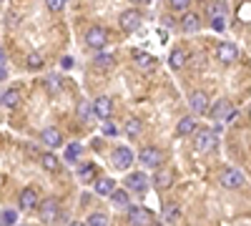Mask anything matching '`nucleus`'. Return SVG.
<instances>
[{
    "label": "nucleus",
    "instance_id": "nucleus-4",
    "mask_svg": "<svg viewBox=\"0 0 251 226\" xmlns=\"http://www.w3.org/2000/svg\"><path fill=\"white\" fill-rule=\"evenodd\" d=\"M128 224H131V226H151V224H153V214H151V209L128 206Z\"/></svg>",
    "mask_w": 251,
    "mask_h": 226
},
{
    "label": "nucleus",
    "instance_id": "nucleus-16",
    "mask_svg": "<svg viewBox=\"0 0 251 226\" xmlns=\"http://www.w3.org/2000/svg\"><path fill=\"white\" fill-rule=\"evenodd\" d=\"M40 141H43L48 149H58L60 143H63V136H60V131H58V128H53V126H50V128H43V133H40Z\"/></svg>",
    "mask_w": 251,
    "mask_h": 226
},
{
    "label": "nucleus",
    "instance_id": "nucleus-40",
    "mask_svg": "<svg viewBox=\"0 0 251 226\" xmlns=\"http://www.w3.org/2000/svg\"><path fill=\"white\" fill-rule=\"evenodd\" d=\"M68 226H88V224H86V221H71Z\"/></svg>",
    "mask_w": 251,
    "mask_h": 226
},
{
    "label": "nucleus",
    "instance_id": "nucleus-41",
    "mask_svg": "<svg viewBox=\"0 0 251 226\" xmlns=\"http://www.w3.org/2000/svg\"><path fill=\"white\" fill-rule=\"evenodd\" d=\"M3 60H5V50H3V48H0V63H3Z\"/></svg>",
    "mask_w": 251,
    "mask_h": 226
},
{
    "label": "nucleus",
    "instance_id": "nucleus-25",
    "mask_svg": "<svg viewBox=\"0 0 251 226\" xmlns=\"http://www.w3.org/2000/svg\"><path fill=\"white\" fill-rule=\"evenodd\" d=\"M96 66H98V68H113V66H116V58H113L111 53L98 50V53H96Z\"/></svg>",
    "mask_w": 251,
    "mask_h": 226
},
{
    "label": "nucleus",
    "instance_id": "nucleus-42",
    "mask_svg": "<svg viewBox=\"0 0 251 226\" xmlns=\"http://www.w3.org/2000/svg\"><path fill=\"white\" fill-rule=\"evenodd\" d=\"M131 3H143V0H131Z\"/></svg>",
    "mask_w": 251,
    "mask_h": 226
},
{
    "label": "nucleus",
    "instance_id": "nucleus-32",
    "mask_svg": "<svg viewBox=\"0 0 251 226\" xmlns=\"http://www.w3.org/2000/svg\"><path fill=\"white\" fill-rule=\"evenodd\" d=\"M28 68H33V71L43 68V55H40V53H30L28 55Z\"/></svg>",
    "mask_w": 251,
    "mask_h": 226
},
{
    "label": "nucleus",
    "instance_id": "nucleus-12",
    "mask_svg": "<svg viewBox=\"0 0 251 226\" xmlns=\"http://www.w3.org/2000/svg\"><path fill=\"white\" fill-rule=\"evenodd\" d=\"M153 186H156L158 191L171 189V186H174V171H171V169H158L156 176H153Z\"/></svg>",
    "mask_w": 251,
    "mask_h": 226
},
{
    "label": "nucleus",
    "instance_id": "nucleus-20",
    "mask_svg": "<svg viewBox=\"0 0 251 226\" xmlns=\"http://www.w3.org/2000/svg\"><path fill=\"white\" fill-rule=\"evenodd\" d=\"M141 131H143L141 118H128V121H126V136H128V138H138Z\"/></svg>",
    "mask_w": 251,
    "mask_h": 226
},
{
    "label": "nucleus",
    "instance_id": "nucleus-44",
    "mask_svg": "<svg viewBox=\"0 0 251 226\" xmlns=\"http://www.w3.org/2000/svg\"><path fill=\"white\" fill-rule=\"evenodd\" d=\"M0 186H3V176H0Z\"/></svg>",
    "mask_w": 251,
    "mask_h": 226
},
{
    "label": "nucleus",
    "instance_id": "nucleus-37",
    "mask_svg": "<svg viewBox=\"0 0 251 226\" xmlns=\"http://www.w3.org/2000/svg\"><path fill=\"white\" fill-rule=\"evenodd\" d=\"M46 5H48L53 13H58V10L66 8V0H46Z\"/></svg>",
    "mask_w": 251,
    "mask_h": 226
},
{
    "label": "nucleus",
    "instance_id": "nucleus-30",
    "mask_svg": "<svg viewBox=\"0 0 251 226\" xmlns=\"http://www.w3.org/2000/svg\"><path fill=\"white\" fill-rule=\"evenodd\" d=\"M163 219L166 221H176L178 219V206H176V203H166V206H163Z\"/></svg>",
    "mask_w": 251,
    "mask_h": 226
},
{
    "label": "nucleus",
    "instance_id": "nucleus-14",
    "mask_svg": "<svg viewBox=\"0 0 251 226\" xmlns=\"http://www.w3.org/2000/svg\"><path fill=\"white\" fill-rule=\"evenodd\" d=\"M126 189H131L136 194H146V189H149V178H146L141 171L138 174H131L128 178H126Z\"/></svg>",
    "mask_w": 251,
    "mask_h": 226
},
{
    "label": "nucleus",
    "instance_id": "nucleus-27",
    "mask_svg": "<svg viewBox=\"0 0 251 226\" xmlns=\"http://www.w3.org/2000/svg\"><path fill=\"white\" fill-rule=\"evenodd\" d=\"M133 58H136V63H138V66H143L146 71H151V68L156 66V60H153V58H151L149 53H136Z\"/></svg>",
    "mask_w": 251,
    "mask_h": 226
},
{
    "label": "nucleus",
    "instance_id": "nucleus-5",
    "mask_svg": "<svg viewBox=\"0 0 251 226\" xmlns=\"http://www.w3.org/2000/svg\"><path fill=\"white\" fill-rule=\"evenodd\" d=\"M138 161L143 163V166H149V169H158L161 161H163V153H161V149H156V146H146V149H141Z\"/></svg>",
    "mask_w": 251,
    "mask_h": 226
},
{
    "label": "nucleus",
    "instance_id": "nucleus-18",
    "mask_svg": "<svg viewBox=\"0 0 251 226\" xmlns=\"http://www.w3.org/2000/svg\"><path fill=\"white\" fill-rule=\"evenodd\" d=\"M196 128H199V123H196V118H194V116L181 118V121H178V126H176L178 136H191V133H196Z\"/></svg>",
    "mask_w": 251,
    "mask_h": 226
},
{
    "label": "nucleus",
    "instance_id": "nucleus-17",
    "mask_svg": "<svg viewBox=\"0 0 251 226\" xmlns=\"http://www.w3.org/2000/svg\"><path fill=\"white\" fill-rule=\"evenodd\" d=\"M38 206V194L35 189H23L20 191V209L28 211V209H35Z\"/></svg>",
    "mask_w": 251,
    "mask_h": 226
},
{
    "label": "nucleus",
    "instance_id": "nucleus-26",
    "mask_svg": "<svg viewBox=\"0 0 251 226\" xmlns=\"http://www.w3.org/2000/svg\"><path fill=\"white\" fill-rule=\"evenodd\" d=\"M91 116H96V113H93V103H88V100H80V103H78V118H80V121H91Z\"/></svg>",
    "mask_w": 251,
    "mask_h": 226
},
{
    "label": "nucleus",
    "instance_id": "nucleus-28",
    "mask_svg": "<svg viewBox=\"0 0 251 226\" xmlns=\"http://www.w3.org/2000/svg\"><path fill=\"white\" fill-rule=\"evenodd\" d=\"M40 163H43L46 171H58V158L53 153H43V156H40Z\"/></svg>",
    "mask_w": 251,
    "mask_h": 226
},
{
    "label": "nucleus",
    "instance_id": "nucleus-6",
    "mask_svg": "<svg viewBox=\"0 0 251 226\" xmlns=\"http://www.w3.org/2000/svg\"><path fill=\"white\" fill-rule=\"evenodd\" d=\"M118 25L126 30V33H133L136 28H141V13L136 8H128V10H123L121 18H118Z\"/></svg>",
    "mask_w": 251,
    "mask_h": 226
},
{
    "label": "nucleus",
    "instance_id": "nucleus-15",
    "mask_svg": "<svg viewBox=\"0 0 251 226\" xmlns=\"http://www.w3.org/2000/svg\"><path fill=\"white\" fill-rule=\"evenodd\" d=\"M181 30H183V33H196V30H201V18H199L196 13H191V10H186V13L181 15Z\"/></svg>",
    "mask_w": 251,
    "mask_h": 226
},
{
    "label": "nucleus",
    "instance_id": "nucleus-13",
    "mask_svg": "<svg viewBox=\"0 0 251 226\" xmlns=\"http://www.w3.org/2000/svg\"><path fill=\"white\" fill-rule=\"evenodd\" d=\"M216 58L221 60V63H234V60L239 58V48L234 43H221L216 48Z\"/></svg>",
    "mask_w": 251,
    "mask_h": 226
},
{
    "label": "nucleus",
    "instance_id": "nucleus-8",
    "mask_svg": "<svg viewBox=\"0 0 251 226\" xmlns=\"http://www.w3.org/2000/svg\"><path fill=\"white\" fill-rule=\"evenodd\" d=\"M244 174L239 171V169H226L224 174H221V186L224 189H241L244 186Z\"/></svg>",
    "mask_w": 251,
    "mask_h": 226
},
{
    "label": "nucleus",
    "instance_id": "nucleus-24",
    "mask_svg": "<svg viewBox=\"0 0 251 226\" xmlns=\"http://www.w3.org/2000/svg\"><path fill=\"white\" fill-rule=\"evenodd\" d=\"M20 103V91L18 88H8L5 93H3V106L5 108H15Z\"/></svg>",
    "mask_w": 251,
    "mask_h": 226
},
{
    "label": "nucleus",
    "instance_id": "nucleus-11",
    "mask_svg": "<svg viewBox=\"0 0 251 226\" xmlns=\"http://www.w3.org/2000/svg\"><path fill=\"white\" fill-rule=\"evenodd\" d=\"M113 166L116 169H131V163H133V151L131 149H126V146H121V149H116L113 151Z\"/></svg>",
    "mask_w": 251,
    "mask_h": 226
},
{
    "label": "nucleus",
    "instance_id": "nucleus-33",
    "mask_svg": "<svg viewBox=\"0 0 251 226\" xmlns=\"http://www.w3.org/2000/svg\"><path fill=\"white\" fill-rule=\"evenodd\" d=\"M100 131H103V136H108V138H113V136H118V128L113 126L111 121H103V126H100Z\"/></svg>",
    "mask_w": 251,
    "mask_h": 226
},
{
    "label": "nucleus",
    "instance_id": "nucleus-7",
    "mask_svg": "<svg viewBox=\"0 0 251 226\" xmlns=\"http://www.w3.org/2000/svg\"><path fill=\"white\" fill-rule=\"evenodd\" d=\"M86 43H88L91 48H96V50L106 48V43H108V33H106V28H100V25L88 28V33H86Z\"/></svg>",
    "mask_w": 251,
    "mask_h": 226
},
{
    "label": "nucleus",
    "instance_id": "nucleus-3",
    "mask_svg": "<svg viewBox=\"0 0 251 226\" xmlns=\"http://www.w3.org/2000/svg\"><path fill=\"white\" fill-rule=\"evenodd\" d=\"M58 216H60V201H58L55 196H50V199H46V201H40V221L53 224Z\"/></svg>",
    "mask_w": 251,
    "mask_h": 226
},
{
    "label": "nucleus",
    "instance_id": "nucleus-35",
    "mask_svg": "<svg viewBox=\"0 0 251 226\" xmlns=\"http://www.w3.org/2000/svg\"><path fill=\"white\" fill-rule=\"evenodd\" d=\"M211 28L214 30H226V20H224V15H214V20H211Z\"/></svg>",
    "mask_w": 251,
    "mask_h": 226
},
{
    "label": "nucleus",
    "instance_id": "nucleus-1",
    "mask_svg": "<svg viewBox=\"0 0 251 226\" xmlns=\"http://www.w3.org/2000/svg\"><path fill=\"white\" fill-rule=\"evenodd\" d=\"M194 146H196L199 153L214 151V149L219 146V133H216L214 128H201V131H196V136H194Z\"/></svg>",
    "mask_w": 251,
    "mask_h": 226
},
{
    "label": "nucleus",
    "instance_id": "nucleus-29",
    "mask_svg": "<svg viewBox=\"0 0 251 226\" xmlns=\"http://www.w3.org/2000/svg\"><path fill=\"white\" fill-rule=\"evenodd\" d=\"M86 224H88V226H108V216H106V214H100V211H96V214L88 216Z\"/></svg>",
    "mask_w": 251,
    "mask_h": 226
},
{
    "label": "nucleus",
    "instance_id": "nucleus-31",
    "mask_svg": "<svg viewBox=\"0 0 251 226\" xmlns=\"http://www.w3.org/2000/svg\"><path fill=\"white\" fill-rule=\"evenodd\" d=\"M80 153H83V146H80V143H71L68 151H66V158H68V161H78Z\"/></svg>",
    "mask_w": 251,
    "mask_h": 226
},
{
    "label": "nucleus",
    "instance_id": "nucleus-46",
    "mask_svg": "<svg viewBox=\"0 0 251 226\" xmlns=\"http://www.w3.org/2000/svg\"><path fill=\"white\" fill-rule=\"evenodd\" d=\"M249 118H251V108H249Z\"/></svg>",
    "mask_w": 251,
    "mask_h": 226
},
{
    "label": "nucleus",
    "instance_id": "nucleus-36",
    "mask_svg": "<svg viewBox=\"0 0 251 226\" xmlns=\"http://www.w3.org/2000/svg\"><path fill=\"white\" fill-rule=\"evenodd\" d=\"M48 91L50 93H58L60 91V78L58 75H48Z\"/></svg>",
    "mask_w": 251,
    "mask_h": 226
},
{
    "label": "nucleus",
    "instance_id": "nucleus-45",
    "mask_svg": "<svg viewBox=\"0 0 251 226\" xmlns=\"http://www.w3.org/2000/svg\"><path fill=\"white\" fill-rule=\"evenodd\" d=\"M151 226H161V224H151Z\"/></svg>",
    "mask_w": 251,
    "mask_h": 226
},
{
    "label": "nucleus",
    "instance_id": "nucleus-9",
    "mask_svg": "<svg viewBox=\"0 0 251 226\" xmlns=\"http://www.w3.org/2000/svg\"><path fill=\"white\" fill-rule=\"evenodd\" d=\"M188 108H191L194 113H208V108H211V106H208V96L203 93V91H194L191 93V98H188Z\"/></svg>",
    "mask_w": 251,
    "mask_h": 226
},
{
    "label": "nucleus",
    "instance_id": "nucleus-34",
    "mask_svg": "<svg viewBox=\"0 0 251 226\" xmlns=\"http://www.w3.org/2000/svg\"><path fill=\"white\" fill-rule=\"evenodd\" d=\"M169 5L174 8V10H188V5H191V0H169Z\"/></svg>",
    "mask_w": 251,
    "mask_h": 226
},
{
    "label": "nucleus",
    "instance_id": "nucleus-2",
    "mask_svg": "<svg viewBox=\"0 0 251 226\" xmlns=\"http://www.w3.org/2000/svg\"><path fill=\"white\" fill-rule=\"evenodd\" d=\"M208 113H211V118L216 121V123H226L228 118H234V113H236V108L231 106V100H226V98H219L216 103L208 108Z\"/></svg>",
    "mask_w": 251,
    "mask_h": 226
},
{
    "label": "nucleus",
    "instance_id": "nucleus-19",
    "mask_svg": "<svg viewBox=\"0 0 251 226\" xmlns=\"http://www.w3.org/2000/svg\"><path fill=\"white\" fill-rule=\"evenodd\" d=\"M116 191V181L113 178H98L96 181V196H108Z\"/></svg>",
    "mask_w": 251,
    "mask_h": 226
},
{
    "label": "nucleus",
    "instance_id": "nucleus-39",
    "mask_svg": "<svg viewBox=\"0 0 251 226\" xmlns=\"http://www.w3.org/2000/svg\"><path fill=\"white\" fill-rule=\"evenodd\" d=\"M5 78H8V71H5L3 66H0V80H5Z\"/></svg>",
    "mask_w": 251,
    "mask_h": 226
},
{
    "label": "nucleus",
    "instance_id": "nucleus-21",
    "mask_svg": "<svg viewBox=\"0 0 251 226\" xmlns=\"http://www.w3.org/2000/svg\"><path fill=\"white\" fill-rule=\"evenodd\" d=\"M78 178H80V183H91L96 178V163H83L78 169Z\"/></svg>",
    "mask_w": 251,
    "mask_h": 226
},
{
    "label": "nucleus",
    "instance_id": "nucleus-38",
    "mask_svg": "<svg viewBox=\"0 0 251 226\" xmlns=\"http://www.w3.org/2000/svg\"><path fill=\"white\" fill-rule=\"evenodd\" d=\"M15 219H18V214H15V211H3V226H13V224H15Z\"/></svg>",
    "mask_w": 251,
    "mask_h": 226
},
{
    "label": "nucleus",
    "instance_id": "nucleus-23",
    "mask_svg": "<svg viewBox=\"0 0 251 226\" xmlns=\"http://www.w3.org/2000/svg\"><path fill=\"white\" fill-rule=\"evenodd\" d=\"M169 66H171L174 71H181V68L186 66V53H183L181 48L171 50V55H169Z\"/></svg>",
    "mask_w": 251,
    "mask_h": 226
},
{
    "label": "nucleus",
    "instance_id": "nucleus-22",
    "mask_svg": "<svg viewBox=\"0 0 251 226\" xmlns=\"http://www.w3.org/2000/svg\"><path fill=\"white\" fill-rule=\"evenodd\" d=\"M111 201L116 203L118 209H128V206H131V201H128V191H126V189H116V191L111 194Z\"/></svg>",
    "mask_w": 251,
    "mask_h": 226
},
{
    "label": "nucleus",
    "instance_id": "nucleus-43",
    "mask_svg": "<svg viewBox=\"0 0 251 226\" xmlns=\"http://www.w3.org/2000/svg\"><path fill=\"white\" fill-rule=\"evenodd\" d=\"M0 103H3V93H0Z\"/></svg>",
    "mask_w": 251,
    "mask_h": 226
},
{
    "label": "nucleus",
    "instance_id": "nucleus-10",
    "mask_svg": "<svg viewBox=\"0 0 251 226\" xmlns=\"http://www.w3.org/2000/svg\"><path fill=\"white\" fill-rule=\"evenodd\" d=\"M93 113L100 118V121H108L111 113H113V103H111V98L108 96H98L93 100Z\"/></svg>",
    "mask_w": 251,
    "mask_h": 226
}]
</instances>
